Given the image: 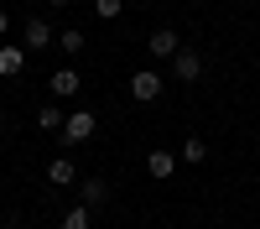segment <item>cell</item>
<instances>
[{
	"mask_svg": "<svg viewBox=\"0 0 260 229\" xmlns=\"http://www.w3.org/2000/svg\"><path fill=\"white\" fill-rule=\"evenodd\" d=\"M0 125H6V110H0Z\"/></svg>",
	"mask_w": 260,
	"mask_h": 229,
	"instance_id": "obj_18",
	"label": "cell"
},
{
	"mask_svg": "<svg viewBox=\"0 0 260 229\" xmlns=\"http://www.w3.org/2000/svg\"><path fill=\"white\" fill-rule=\"evenodd\" d=\"M47 6H52V11H62V6H68V0H47Z\"/></svg>",
	"mask_w": 260,
	"mask_h": 229,
	"instance_id": "obj_17",
	"label": "cell"
},
{
	"mask_svg": "<svg viewBox=\"0 0 260 229\" xmlns=\"http://www.w3.org/2000/svg\"><path fill=\"white\" fill-rule=\"evenodd\" d=\"M57 229H89V208H83V203H73L68 214H62V224H57Z\"/></svg>",
	"mask_w": 260,
	"mask_h": 229,
	"instance_id": "obj_12",
	"label": "cell"
},
{
	"mask_svg": "<svg viewBox=\"0 0 260 229\" xmlns=\"http://www.w3.org/2000/svg\"><path fill=\"white\" fill-rule=\"evenodd\" d=\"M73 177H78V167H73L68 156H52V161H47V182H52V187H68Z\"/></svg>",
	"mask_w": 260,
	"mask_h": 229,
	"instance_id": "obj_8",
	"label": "cell"
},
{
	"mask_svg": "<svg viewBox=\"0 0 260 229\" xmlns=\"http://www.w3.org/2000/svg\"><path fill=\"white\" fill-rule=\"evenodd\" d=\"M89 136H94V110H73L68 120H62V141L68 146H83Z\"/></svg>",
	"mask_w": 260,
	"mask_h": 229,
	"instance_id": "obj_2",
	"label": "cell"
},
{
	"mask_svg": "<svg viewBox=\"0 0 260 229\" xmlns=\"http://www.w3.org/2000/svg\"><path fill=\"white\" fill-rule=\"evenodd\" d=\"M172 73H177L182 83H192V78H198V73H203V57H198V52H192V47H182L177 57H172Z\"/></svg>",
	"mask_w": 260,
	"mask_h": 229,
	"instance_id": "obj_5",
	"label": "cell"
},
{
	"mask_svg": "<svg viewBox=\"0 0 260 229\" xmlns=\"http://www.w3.org/2000/svg\"><path fill=\"white\" fill-rule=\"evenodd\" d=\"M21 47L26 52H42V47H52V26L42 16H26V26H21Z\"/></svg>",
	"mask_w": 260,
	"mask_h": 229,
	"instance_id": "obj_3",
	"label": "cell"
},
{
	"mask_svg": "<svg viewBox=\"0 0 260 229\" xmlns=\"http://www.w3.org/2000/svg\"><path fill=\"white\" fill-rule=\"evenodd\" d=\"M130 94H136L141 104H156V99H161V73L136 68V73H130Z\"/></svg>",
	"mask_w": 260,
	"mask_h": 229,
	"instance_id": "obj_1",
	"label": "cell"
},
{
	"mask_svg": "<svg viewBox=\"0 0 260 229\" xmlns=\"http://www.w3.org/2000/svg\"><path fill=\"white\" fill-rule=\"evenodd\" d=\"M208 156V146L198 141V136H192V141H182V161H203Z\"/></svg>",
	"mask_w": 260,
	"mask_h": 229,
	"instance_id": "obj_15",
	"label": "cell"
},
{
	"mask_svg": "<svg viewBox=\"0 0 260 229\" xmlns=\"http://www.w3.org/2000/svg\"><path fill=\"white\" fill-rule=\"evenodd\" d=\"M182 52V42H177V31H172V26H156V31H151V57H177Z\"/></svg>",
	"mask_w": 260,
	"mask_h": 229,
	"instance_id": "obj_4",
	"label": "cell"
},
{
	"mask_svg": "<svg viewBox=\"0 0 260 229\" xmlns=\"http://www.w3.org/2000/svg\"><path fill=\"white\" fill-rule=\"evenodd\" d=\"M104 198H110V182H99V177L78 182V203H83V208H94V203H104Z\"/></svg>",
	"mask_w": 260,
	"mask_h": 229,
	"instance_id": "obj_9",
	"label": "cell"
},
{
	"mask_svg": "<svg viewBox=\"0 0 260 229\" xmlns=\"http://www.w3.org/2000/svg\"><path fill=\"white\" fill-rule=\"evenodd\" d=\"M62 120H68V115H62L57 104H42V110H37V125H42V130H62Z\"/></svg>",
	"mask_w": 260,
	"mask_h": 229,
	"instance_id": "obj_11",
	"label": "cell"
},
{
	"mask_svg": "<svg viewBox=\"0 0 260 229\" xmlns=\"http://www.w3.org/2000/svg\"><path fill=\"white\" fill-rule=\"evenodd\" d=\"M11 31V11H0V37H6Z\"/></svg>",
	"mask_w": 260,
	"mask_h": 229,
	"instance_id": "obj_16",
	"label": "cell"
},
{
	"mask_svg": "<svg viewBox=\"0 0 260 229\" xmlns=\"http://www.w3.org/2000/svg\"><path fill=\"white\" fill-rule=\"evenodd\" d=\"M120 11H125V0H94V16L99 21H115Z\"/></svg>",
	"mask_w": 260,
	"mask_h": 229,
	"instance_id": "obj_13",
	"label": "cell"
},
{
	"mask_svg": "<svg viewBox=\"0 0 260 229\" xmlns=\"http://www.w3.org/2000/svg\"><path fill=\"white\" fill-rule=\"evenodd\" d=\"M57 47H62V52H83V31H78V26H68V31L57 37Z\"/></svg>",
	"mask_w": 260,
	"mask_h": 229,
	"instance_id": "obj_14",
	"label": "cell"
},
{
	"mask_svg": "<svg viewBox=\"0 0 260 229\" xmlns=\"http://www.w3.org/2000/svg\"><path fill=\"white\" fill-rule=\"evenodd\" d=\"M146 172L156 177V182H167L172 172H177V156H172V151H151V156H146Z\"/></svg>",
	"mask_w": 260,
	"mask_h": 229,
	"instance_id": "obj_7",
	"label": "cell"
},
{
	"mask_svg": "<svg viewBox=\"0 0 260 229\" xmlns=\"http://www.w3.org/2000/svg\"><path fill=\"white\" fill-rule=\"evenodd\" d=\"M21 68H26V47H11L6 42V47H0V78H16Z\"/></svg>",
	"mask_w": 260,
	"mask_h": 229,
	"instance_id": "obj_6",
	"label": "cell"
},
{
	"mask_svg": "<svg viewBox=\"0 0 260 229\" xmlns=\"http://www.w3.org/2000/svg\"><path fill=\"white\" fill-rule=\"evenodd\" d=\"M52 94H57V99H73V94H78V73H73V68H57V73H52Z\"/></svg>",
	"mask_w": 260,
	"mask_h": 229,
	"instance_id": "obj_10",
	"label": "cell"
}]
</instances>
